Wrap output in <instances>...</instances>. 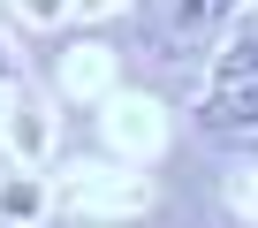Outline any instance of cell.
<instances>
[{
  "instance_id": "obj_5",
  "label": "cell",
  "mask_w": 258,
  "mask_h": 228,
  "mask_svg": "<svg viewBox=\"0 0 258 228\" xmlns=\"http://www.w3.org/2000/svg\"><path fill=\"white\" fill-rule=\"evenodd\" d=\"M16 76V53H8V38H0V84H8Z\"/></svg>"
},
{
  "instance_id": "obj_2",
  "label": "cell",
  "mask_w": 258,
  "mask_h": 228,
  "mask_svg": "<svg viewBox=\"0 0 258 228\" xmlns=\"http://www.w3.org/2000/svg\"><path fill=\"white\" fill-rule=\"evenodd\" d=\"M220 16H235V0H167V16L152 23V46H198Z\"/></svg>"
},
{
  "instance_id": "obj_6",
  "label": "cell",
  "mask_w": 258,
  "mask_h": 228,
  "mask_svg": "<svg viewBox=\"0 0 258 228\" xmlns=\"http://www.w3.org/2000/svg\"><path fill=\"white\" fill-rule=\"evenodd\" d=\"M0 228H8V220H0Z\"/></svg>"
},
{
  "instance_id": "obj_4",
  "label": "cell",
  "mask_w": 258,
  "mask_h": 228,
  "mask_svg": "<svg viewBox=\"0 0 258 228\" xmlns=\"http://www.w3.org/2000/svg\"><path fill=\"white\" fill-rule=\"evenodd\" d=\"M0 213H8V220H23V213H38V190H31V183H8V198H0Z\"/></svg>"
},
{
  "instance_id": "obj_3",
  "label": "cell",
  "mask_w": 258,
  "mask_h": 228,
  "mask_svg": "<svg viewBox=\"0 0 258 228\" xmlns=\"http://www.w3.org/2000/svg\"><path fill=\"white\" fill-rule=\"evenodd\" d=\"M235 76H258V16H243L235 38L213 53V84H235Z\"/></svg>"
},
{
  "instance_id": "obj_1",
  "label": "cell",
  "mask_w": 258,
  "mask_h": 228,
  "mask_svg": "<svg viewBox=\"0 0 258 228\" xmlns=\"http://www.w3.org/2000/svg\"><path fill=\"white\" fill-rule=\"evenodd\" d=\"M190 122H198L205 137H250V130H258V76L213 84V91L190 106Z\"/></svg>"
}]
</instances>
